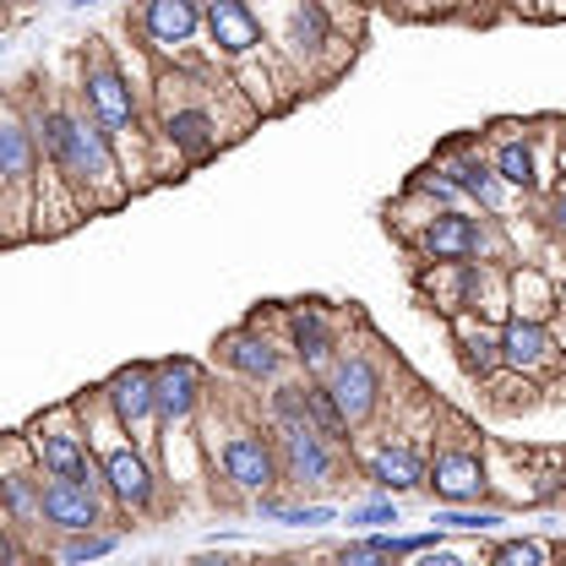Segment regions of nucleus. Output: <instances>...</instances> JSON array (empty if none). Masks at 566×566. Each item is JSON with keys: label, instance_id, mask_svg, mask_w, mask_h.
<instances>
[{"label": "nucleus", "instance_id": "17", "mask_svg": "<svg viewBox=\"0 0 566 566\" xmlns=\"http://www.w3.org/2000/svg\"><path fill=\"white\" fill-rule=\"evenodd\" d=\"M485 229H491V212L469 208V202H463V208H441L403 251L415 256V268H420V262H480Z\"/></svg>", "mask_w": 566, "mask_h": 566}, {"label": "nucleus", "instance_id": "28", "mask_svg": "<svg viewBox=\"0 0 566 566\" xmlns=\"http://www.w3.org/2000/svg\"><path fill=\"white\" fill-rule=\"evenodd\" d=\"M430 523H441L447 534H501L506 528V506L491 501H469V506H436Z\"/></svg>", "mask_w": 566, "mask_h": 566}, {"label": "nucleus", "instance_id": "35", "mask_svg": "<svg viewBox=\"0 0 566 566\" xmlns=\"http://www.w3.org/2000/svg\"><path fill=\"white\" fill-rule=\"evenodd\" d=\"M344 517H349L354 528H387V523H398V495H381V491H376L370 501H354Z\"/></svg>", "mask_w": 566, "mask_h": 566}, {"label": "nucleus", "instance_id": "4", "mask_svg": "<svg viewBox=\"0 0 566 566\" xmlns=\"http://www.w3.org/2000/svg\"><path fill=\"white\" fill-rule=\"evenodd\" d=\"M76 403H82V420H87L93 452H98V463H104L109 501L120 506V517H153L158 501H164V463H158L142 441H132V436L120 430V420L109 415V403H104L98 387H82Z\"/></svg>", "mask_w": 566, "mask_h": 566}, {"label": "nucleus", "instance_id": "41", "mask_svg": "<svg viewBox=\"0 0 566 566\" xmlns=\"http://www.w3.org/2000/svg\"><path fill=\"white\" fill-rule=\"evenodd\" d=\"M370 6H392V0H370Z\"/></svg>", "mask_w": 566, "mask_h": 566}, {"label": "nucleus", "instance_id": "16", "mask_svg": "<svg viewBox=\"0 0 566 566\" xmlns=\"http://www.w3.org/2000/svg\"><path fill=\"white\" fill-rule=\"evenodd\" d=\"M485 147H491L495 175L523 197H545V158H539V120H491L485 126Z\"/></svg>", "mask_w": 566, "mask_h": 566}, {"label": "nucleus", "instance_id": "24", "mask_svg": "<svg viewBox=\"0 0 566 566\" xmlns=\"http://www.w3.org/2000/svg\"><path fill=\"white\" fill-rule=\"evenodd\" d=\"M447 338H452L458 370H463L474 387H485L495 370H501V327H495V322L474 316V311H458V316H447Z\"/></svg>", "mask_w": 566, "mask_h": 566}, {"label": "nucleus", "instance_id": "7", "mask_svg": "<svg viewBox=\"0 0 566 566\" xmlns=\"http://www.w3.org/2000/svg\"><path fill=\"white\" fill-rule=\"evenodd\" d=\"M392 370H398V365H387V354H376V344H354L349 338L344 354H338V365L322 376L327 392L338 398L344 420L354 424V436L381 420V409H387V398H392Z\"/></svg>", "mask_w": 566, "mask_h": 566}, {"label": "nucleus", "instance_id": "40", "mask_svg": "<svg viewBox=\"0 0 566 566\" xmlns=\"http://www.w3.org/2000/svg\"><path fill=\"white\" fill-rule=\"evenodd\" d=\"M268 6H279V0H262V11H268Z\"/></svg>", "mask_w": 566, "mask_h": 566}, {"label": "nucleus", "instance_id": "11", "mask_svg": "<svg viewBox=\"0 0 566 566\" xmlns=\"http://www.w3.org/2000/svg\"><path fill=\"white\" fill-rule=\"evenodd\" d=\"M202 11L208 0H137L126 11V28L142 39L153 66H180V61H197L191 44L202 39Z\"/></svg>", "mask_w": 566, "mask_h": 566}, {"label": "nucleus", "instance_id": "5", "mask_svg": "<svg viewBox=\"0 0 566 566\" xmlns=\"http://www.w3.org/2000/svg\"><path fill=\"white\" fill-rule=\"evenodd\" d=\"M262 17H268V33H273L279 61L300 76L305 93L316 82H327L344 61H354V44H344V33H338L333 0H279Z\"/></svg>", "mask_w": 566, "mask_h": 566}, {"label": "nucleus", "instance_id": "20", "mask_svg": "<svg viewBox=\"0 0 566 566\" xmlns=\"http://www.w3.org/2000/svg\"><path fill=\"white\" fill-rule=\"evenodd\" d=\"M39 169H44V147H39L28 109L17 98H0V197L33 202Z\"/></svg>", "mask_w": 566, "mask_h": 566}, {"label": "nucleus", "instance_id": "36", "mask_svg": "<svg viewBox=\"0 0 566 566\" xmlns=\"http://www.w3.org/2000/svg\"><path fill=\"white\" fill-rule=\"evenodd\" d=\"M0 469H39L33 447H28V430H6L0 436Z\"/></svg>", "mask_w": 566, "mask_h": 566}, {"label": "nucleus", "instance_id": "43", "mask_svg": "<svg viewBox=\"0 0 566 566\" xmlns=\"http://www.w3.org/2000/svg\"><path fill=\"white\" fill-rule=\"evenodd\" d=\"M6 6H11V0H0V11H6Z\"/></svg>", "mask_w": 566, "mask_h": 566}, {"label": "nucleus", "instance_id": "37", "mask_svg": "<svg viewBox=\"0 0 566 566\" xmlns=\"http://www.w3.org/2000/svg\"><path fill=\"white\" fill-rule=\"evenodd\" d=\"M22 556H28L22 534H17V528H11V523L0 517V566H6V562H22Z\"/></svg>", "mask_w": 566, "mask_h": 566}, {"label": "nucleus", "instance_id": "8", "mask_svg": "<svg viewBox=\"0 0 566 566\" xmlns=\"http://www.w3.org/2000/svg\"><path fill=\"white\" fill-rule=\"evenodd\" d=\"M436 169H447V180L463 191V202L480 212H491V218H512V212H523L528 202L495 175L491 164V147H485V132H469V137H447L436 147V158H430Z\"/></svg>", "mask_w": 566, "mask_h": 566}, {"label": "nucleus", "instance_id": "26", "mask_svg": "<svg viewBox=\"0 0 566 566\" xmlns=\"http://www.w3.org/2000/svg\"><path fill=\"white\" fill-rule=\"evenodd\" d=\"M0 517L17 534L44 528V474L39 469H0Z\"/></svg>", "mask_w": 566, "mask_h": 566}, {"label": "nucleus", "instance_id": "6", "mask_svg": "<svg viewBox=\"0 0 566 566\" xmlns=\"http://www.w3.org/2000/svg\"><path fill=\"white\" fill-rule=\"evenodd\" d=\"M212 480H223V491L251 501L262 491H283V463H279V436L262 415L234 420L223 430V441L212 447Z\"/></svg>", "mask_w": 566, "mask_h": 566}, {"label": "nucleus", "instance_id": "22", "mask_svg": "<svg viewBox=\"0 0 566 566\" xmlns=\"http://www.w3.org/2000/svg\"><path fill=\"white\" fill-rule=\"evenodd\" d=\"M82 528H126L109 495H93L76 480L44 474V534H82Z\"/></svg>", "mask_w": 566, "mask_h": 566}, {"label": "nucleus", "instance_id": "21", "mask_svg": "<svg viewBox=\"0 0 566 566\" xmlns=\"http://www.w3.org/2000/svg\"><path fill=\"white\" fill-rule=\"evenodd\" d=\"M501 365L517 376H534L539 387H551L566 376V344L556 322H528V316H506L501 322Z\"/></svg>", "mask_w": 566, "mask_h": 566}, {"label": "nucleus", "instance_id": "42", "mask_svg": "<svg viewBox=\"0 0 566 566\" xmlns=\"http://www.w3.org/2000/svg\"><path fill=\"white\" fill-rule=\"evenodd\" d=\"M562 142H566V115H562Z\"/></svg>", "mask_w": 566, "mask_h": 566}, {"label": "nucleus", "instance_id": "1", "mask_svg": "<svg viewBox=\"0 0 566 566\" xmlns=\"http://www.w3.org/2000/svg\"><path fill=\"white\" fill-rule=\"evenodd\" d=\"M234 87V76H212L208 61H180V66H153L147 87V137H153V180H180V169H197L218 158L223 147L245 132L223 126L218 98Z\"/></svg>", "mask_w": 566, "mask_h": 566}, {"label": "nucleus", "instance_id": "25", "mask_svg": "<svg viewBox=\"0 0 566 566\" xmlns=\"http://www.w3.org/2000/svg\"><path fill=\"white\" fill-rule=\"evenodd\" d=\"M469 268L474 262H420L415 268V294L424 311H436L441 322L469 311Z\"/></svg>", "mask_w": 566, "mask_h": 566}, {"label": "nucleus", "instance_id": "18", "mask_svg": "<svg viewBox=\"0 0 566 566\" xmlns=\"http://www.w3.org/2000/svg\"><path fill=\"white\" fill-rule=\"evenodd\" d=\"M153 392H158V424H164V436H169V430H191L212 398L208 370H202V359H191V354L153 359Z\"/></svg>", "mask_w": 566, "mask_h": 566}, {"label": "nucleus", "instance_id": "30", "mask_svg": "<svg viewBox=\"0 0 566 566\" xmlns=\"http://www.w3.org/2000/svg\"><path fill=\"white\" fill-rule=\"evenodd\" d=\"M562 556V545H551V539H534V534H512V539H495L485 545V562L495 566H545Z\"/></svg>", "mask_w": 566, "mask_h": 566}, {"label": "nucleus", "instance_id": "13", "mask_svg": "<svg viewBox=\"0 0 566 566\" xmlns=\"http://www.w3.org/2000/svg\"><path fill=\"white\" fill-rule=\"evenodd\" d=\"M279 436V463H283V491L294 495H322L333 485L349 480V452L333 447L316 424H289V430H273Z\"/></svg>", "mask_w": 566, "mask_h": 566}, {"label": "nucleus", "instance_id": "12", "mask_svg": "<svg viewBox=\"0 0 566 566\" xmlns=\"http://www.w3.org/2000/svg\"><path fill=\"white\" fill-rule=\"evenodd\" d=\"M349 458H354V469H359V480L381 495H415L430 480V452H424L420 441H409V436H392V430L387 436L359 430Z\"/></svg>", "mask_w": 566, "mask_h": 566}, {"label": "nucleus", "instance_id": "33", "mask_svg": "<svg viewBox=\"0 0 566 566\" xmlns=\"http://www.w3.org/2000/svg\"><path fill=\"white\" fill-rule=\"evenodd\" d=\"M403 186H415L424 202H436V208H463V191L447 180V169H436V164H424V169H415Z\"/></svg>", "mask_w": 566, "mask_h": 566}, {"label": "nucleus", "instance_id": "14", "mask_svg": "<svg viewBox=\"0 0 566 566\" xmlns=\"http://www.w3.org/2000/svg\"><path fill=\"white\" fill-rule=\"evenodd\" d=\"M202 39H208V61H218L223 71L273 55V33H268V17L256 11V0H208Z\"/></svg>", "mask_w": 566, "mask_h": 566}, {"label": "nucleus", "instance_id": "38", "mask_svg": "<svg viewBox=\"0 0 566 566\" xmlns=\"http://www.w3.org/2000/svg\"><path fill=\"white\" fill-rule=\"evenodd\" d=\"M0 55H6V33H0Z\"/></svg>", "mask_w": 566, "mask_h": 566}, {"label": "nucleus", "instance_id": "15", "mask_svg": "<svg viewBox=\"0 0 566 566\" xmlns=\"http://www.w3.org/2000/svg\"><path fill=\"white\" fill-rule=\"evenodd\" d=\"M98 392H104L109 415L120 420V430L158 458L164 424H158V392H153V359H126V365H115V370L98 381Z\"/></svg>", "mask_w": 566, "mask_h": 566}, {"label": "nucleus", "instance_id": "9", "mask_svg": "<svg viewBox=\"0 0 566 566\" xmlns=\"http://www.w3.org/2000/svg\"><path fill=\"white\" fill-rule=\"evenodd\" d=\"M273 327H279L283 349L294 359L300 376H327L338 365V354L349 344L338 311L327 300H294V305H279L273 311Z\"/></svg>", "mask_w": 566, "mask_h": 566}, {"label": "nucleus", "instance_id": "32", "mask_svg": "<svg viewBox=\"0 0 566 566\" xmlns=\"http://www.w3.org/2000/svg\"><path fill=\"white\" fill-rule=\"evenodd\" d=\"M528 212H534L539 234H545L551 245H562V251H566V186L545 191V197H534V202H528Z\"/></svg>", "mask_w": 566, "mask_h": 566}, {"label": "nucleus", "instance_id": "29", "mask_svg": "<svg viewBox=\"0 0 566 566\" xmlns=\"http://www.w3.org/2000/svg\"><path fill=\"white\" fill-rule=\"evenodd\" d=\"M120 551V528H82V534H55V545H50V556L55 562H104V556H115Z\"/></svg>", "mask_w": 566, "mask_h": 566}, {"label": "nucleus", "instance_id": "23", "mask_svg": "<svg viewBox=\"0 0 566 566\" xmlns=\"http://www.w3.org/2000/svg\"><path fill=\"white\" fill-rule=\"evenodd\" d=\"M506 294H512V316H528V322H556L566 311L562 279L539 256H517L506 268Z\"/></svg>", "mask_w": 566, "mask_h": 566}, {"label": "nucleus", "instance_id": "3", "mask_svg": "<svg viewBox=\"0 0 566 566\" xmlns=\"http://www.w3.org/2000/svg\"><path fill=\"white\" fill-rule=\"evenodd\" d=\"M76 98H82V109L115 137L120 147V164H126V180H132V153H137L142 164H147V175H153V137H147V98H142V87L132 82V71L120 66L104 44H87L82 55H76V87H71Z\"/></svg>", "mask_w": 566, "mask_h": 566}, {"label": "nucleus", "instance_id": "34", "mask_svg": "<svg viewBox=\"0 0 566 566\" xmlns=\"http://www.w3.org/2000/svg\"><path fill=\"white\" fill-rule=\"evenodd\" d=\"M338 562H344V566L392 562V534H387V528H365V539H349V545H338Z\"/></svg>", "mask_w": 566, "mask_h": 566}, {"label": "nucleus", "instance_id": "2", "mask_svg": "<svg viewBox=\"0 0 566 566\" xmlns=\"http://www.w3.org/2000/svg\"><path fill=\"white\" fill-rule=\"evenodd\" d=\"M22 109H28L33 132H39L44 164L61 169V180L82 197V208L87 212H115V208H126V202L137 197L132 180H126V164H120L115 137L82 109L76 93H71V98H44V104L28 98Z\"/></svg>", "mask_w": 566, "mask_h": 566}, {"label": "nucleus", "instance_id": "39", "mask_svg": "<svg viewBox=\"0 0 566 566\" xmlns=\"http://www.w3.org/2000/svg\"><path fill=\"white\" fill-rule=\"evenodd\" d=\"M0 33H6V11H0Z\"/></svg>", "mask_w": 566, "mask_h": 566}, {"label": "nucleus", "instance_id": "10", "mask_svg": "<svg viewBox=\"0 0 566 566\" xmlns=\"http://www.w3.org/2000/svg\"><path fill=\"white\" fill-rule=\"evenodd\" d=\"M212 359H218L234 381H245V387H273L279 376L294 370L279 327H273V311H268V316L251 311L240 327H223V333L212 338Z\"/></svg>", "mask_w": 566, "mask_h": 566}, {"label": "nucleus", "instance_id": "27", "mask_svg": "<svg viewBox=\"0 0 566 566\" xmlns=\"http://www.w3.org/2000/svg\"><path fill=\"white\" fill-rule=\"evenodd\" d=\"M469 311L485 322H506L512 316V294H506V262H474L469 268Z\"/></svg>", "mask_w": 566, "mask_h": 566}, {"label": "nucleus", "instance_id": "31", "mask_svg": "<svg viewBox=\"0 0 566 566\" xmlns=\"http://www.w3.org/2000/svg\"><path fill=\"white\" fill-rule=\"evenodd\" d=\"M436 212H441L436 202H424L415 186H403V191H398V202H387V229L398 234V245H409V240L420 234V229L430 223V218H436Z\"/></svg>", "mask_w": 566, "mask_h": 566}, {"label": "nucleus", "instance_id": "19", "mask_svg": "<svg viewBox=\"0 0 566 566\" xmlns=\"http://www.w3.org/2000/svg\"><path fill=\"white\" fill-rule=\"evenodd\" d=\"M424 491L436 495V506H469V501H491V463L474 441H441L430 447V480Z\"/></svg>", "mask_w": 566, "mask_h": 566}]
</instances>
